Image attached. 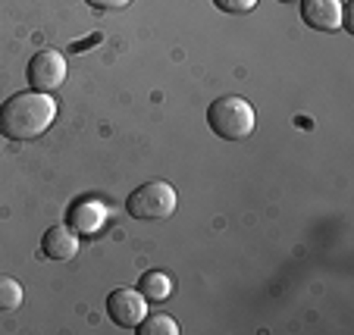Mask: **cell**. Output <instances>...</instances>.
<instances>
[{"mask_svg": "<svg viewBox=\"0 0 354 335\" xmlns=\"http://www.w3.org/2000/svg\"><path fill=\"white\" fill-rule=\"evenodd\" d=\"M207 126L214 128V135H220L226 141H245L254 135L257 113L245 97L229 94V97H216L207 107Z\"/></svg>", "mask_w": 354, "mask_h": 335, "instance_id": "obj_2", "label": "cell"}, {"mask_svg": "<svg viewBox=\"0 0 354 335\" xmlns=\"http://www.w3.org/2000/svg\"><path fill=\"white\" fill-rule=\"evenodd\" d=\"M57 119V101L44 91H19L0 107V135L10 141L41 138Z\"/></svg>", "mask_w": 354, "mask_h": 335, "instance_id": "obj_1", "label": "cell"}, {"mask_svg": "<svg viewBox=\"0 0 354 335\" xmlns=\"http://www.w3.org/2000/svg\"><path fill=\"white\" fill-rule=\"evenodd\" d=\"M41 251L47 260H73L79 254V232L69 226H50L41 238Z\"/></svg>", "mask_w": 354, "mask_h": 335, "instance_id": "obj_8", "label": "cell"}, {"mask_svg": "<svg viewBox=\"0 0 354 335\" xmlns=\"http://www.w3.org/2000/svg\"><path fill=\"white\" fill-rule=\"evenodd\" d=\"M179 207V195L169 182H145L141 188H135L126 201V210L132 220H167Z\"/></svg>", "mask_w": 354, "mask_h": 335, "instance_id": "obj_3", "label": "cell"}, {"mask_svg": "<svg viewBox=\"0 0 354 335\" xmlns=\"http://www.w3.org/2000/svg\"><path fill=\"white\" fill-rule=\"evenodd\" d=\"M132 0H88V7H94V10H122Z\"/></svg>", "mask_w": 354, "mask_h": 335, "instance_id": "obj_13", "label": "cell"}, {"mask_svg": "<svg viewBox=\"0 0 354 335\" xmlns=\"http://www.w3.org/2000/svg\"><path fill=\"white\" fill-rule=\"evenodd\" d=\"M28 85H32V91H57V88L66 82V57L60 54V50H38V54L28 60Z\"/></svg>", "mask_w": 354, "mask_h": 335, "instance_id": "obj_4", "label": "cell"}, {"mask_svg": "<svg viewBox=\"0 0 354 335\" xmlns=\"http://www.w3.org/2000/svg\"><path fill=\"white\" fill-rule=\"evenodd\" d=\"M138 335H179V323L167 314H154V316H145V320L135 326Z\"/></svg>", "mask_w": 354, "mask_h": 335, "instance_id": "obj_10", "label": "cell"}, {"mask_svg": "<svg viewBox=\"0 0 354 335\" xmlns=\"http://www.w3.org/2000/svg\"><path fill=\"white\" fill-rule=\"evenodd\" d=\"M279 3H298V0H279Z\"/></svg>", "mask_w": 354, "mask_h": 335, "instance_id": "obj_14", "label": "cell"}, {"mask_svg": "<svg viewBox=\"0 0 354 335\" xmlns=\"http://www.w3.org/2000/svg\"><path fill=\"white\" fill-rule=\"evenodd\" d=\"M138 291L147 298V301L160 304L173 295V279H169L167 273H160V269H151V273H145L138 279Z\"/></svg>", "mask_w": 354, "mask_h": 335, "instance_id": "obj_9", "label": "cell"}, {"mask_svg": "<svg viewBox=\"0 0 354 335\" xmlns=\"http://www.w3.org/2000/svg\"><path fill=\"white\" fill-rule=\"evenodd\" d=\"M22 298H26V291H22L19 282L13 276H0V314L3 310H16L22 304Z\"/></svg>", "mask_w": 354, "mask_h": 335, "instance_id": "obj_11", "label": "cell"}, {"mask_svg": "<svg viewBox=\"0 0 354 335\" xmlns=\"http://www.w3.org/2000/svg\"><path fill=\"white\" fill-rule=\"evenodd\" d=\"M107 316L120 329H135L147 316V298L138 289H116L107 298Z\"/></svg>", "mask_w": 354, "mask_h": 335, "instance_id": "obj_5", "label": "cell"}, {"mask_svg": "<svg viewBox=\"0 0 354 335\" xmlns=\"http://www.w3.org/2000/svg\"><path fill=\"white\" fill-rule=\"evenodd\" d=\"M298 3H301L304 26H310L314 32H335V28H342V16H345L342 0H298Z\"/></svg>", "mask_w": 354, "mask_h": 335, "instance_id": "obj_7", "label": "cell"}, {"mask_svg": "<svg viewBox=\"0 0 354 335\" xmlns=\"http://www.w3.org/2000/svg\"><path fill=\"white\" fill-rule=\"evenodd\" d=\"M110 222V207L97 198H82L66 210V226L79 235H97Z\"/></svg>", "mask_w": 354, "mask_h": 335, "instance_id": "obj_6", "label": "cell"}, {"mask_svg": "<svg viewBox=\"0 0 354 335\" xmlns=\"http://www.w3.org/2000/svg\"><path fill=\"white\" fill-rule=\"evenodd\" d=\"M214 3H216V10L232 13V16H245L257 7V0H214Z\"/></svg>", "mask_w": 354, "mask_h": 335, "instance_id": "obj_12", "label": "cell"}]
</instances>
